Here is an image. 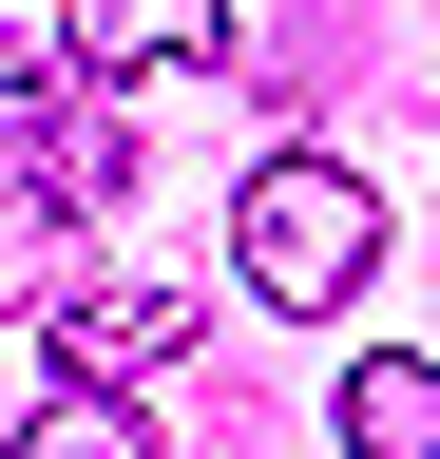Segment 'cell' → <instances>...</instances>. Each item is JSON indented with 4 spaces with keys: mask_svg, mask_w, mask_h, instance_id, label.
I'll list each match as a JSON object with an SVG mask.
<instances>
[{
    "mask_svg": "<svg viewBox=\"0 0 440 459\" xmlns=\"http://www.w3.org/2000/svg\"><path fill=\"white\" fill-rule=\"evenodd\" d=\"M230 268H249V307H288V325L364 307V268H383V192H364V172H325V153H268L249 192H230Z\"/></svg>",
    "mask_w": 440,
    "mask_h": 459,
    "instance_id": "1",
    "label": "cell"
},
{
    "mask_svg": "<svg viewBox=\"0 0 440 459\" xmlns=\"http://www.w3.org/2000/svg\"><path fill=\"white\" fill-rule=\"evenodd\" d=\"M77 77H230V0H58Z\"/></svg>",
    "mask_w": 440,
    "mask_h": 459,
    "instance_id": "2",
    "label": "cell"
},
{
    "mask_svg": "<svg viewBox=\"0 0 440 459\" xmlns=\"http://www.w3.org/2000/svg\"><path fill=\"white\" fill-rule=\"evenodd\" d=\"M39 344H58V383H153V364L192 344V287H77Z\"/></svg>",
    "mask_w": 440,
    "mask_h": 459,
    "instance_id": "3",
    "label": "cell"
},
{
    "mask_svg": "<svg viewBox=\"0 0 440 459\" xmlns=\"http://www.w3.org/2000/svg\"><path fill=\"white\" fill-rule=\"evenodd\" d=\"M325 440L345 459H440V364L421 344H364V364L325 383Z\"/></svg>",
    "mask_w": 440,
    "mask_h": 459,
    "instance_id": "4",
    "label": "cell"
},
{
    "mask_svg": "<svg viewBox=\"0 0 440 459\" xmlns=\"http://www.w3.org/2000/svg\"><path fill=\"white\" fill-rule=\"evenodd\" d=\"M0 307H20V325L77 307V192H39V172L0 192Z\"/></svg>",
    "mask_w": 440,
    "mask_h": 459,
    "instance_id": "5",
    "label": "cell"
},
{
    "mask_svg": "<svg viewBox=\"0 0 440 459\" xmlns=\"http://www.w3.org/2000/svg\"><path fill=\"white\" fill-rule=\"evenodd\" d=\"M0 459H153V421H134L116 383H58V402H39V421L0 440Z\"/></svg>",
    "mask_w": 440,
    "mask_h": 459,
    "instance_id": "6",
    "label": "cell"
},
{
    "mask_svg": "<svg viewBox=\"0 0 440 459\" xmlns=\"http://www.w3.org/2000/svg\"><path fill=\"white\" fill-rule=\"evenodd\" d=\"M39 192L116 211V192H134V134H116V115H39Z\"/></svg>",
    "mask_w": 440,
    "mask_h": 459,
    "instance_id": "7",
    "label": "cell"
},
{
    "mask_svg": "<svg viewBox=\"0 0 440 459\" xmlns=\"http://www.w3.org/2000/svg\"><path fill=\"white\" fill-rule=\"evenodd\" d=\"M20 96H39V39H0V115H20Z\"/></svg>",
    "mask_w": 440,
    "mask_h": 459,
    "instance_id": "8",
    "label": "cell"
}]
</instances>
